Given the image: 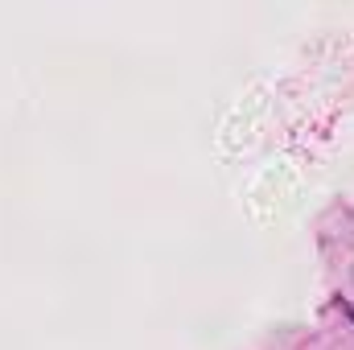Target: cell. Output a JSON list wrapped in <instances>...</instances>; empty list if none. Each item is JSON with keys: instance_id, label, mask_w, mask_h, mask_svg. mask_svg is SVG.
I'll return each instance as SVG.
<instances>
[{"instance_id": "6da1fadb", "label": "cell", "mask_w": 354, "mask_h": 350, "mask_svg": "<svg viewBox=\"0 0 354 350\" xmlns=\"http://www.w3.org/2000/svg\"><path fill=\"white\" fill-rule=\"evenodd\" d=\"M351 313H354V305H351Z\"/></svg>"}]
</instances>
